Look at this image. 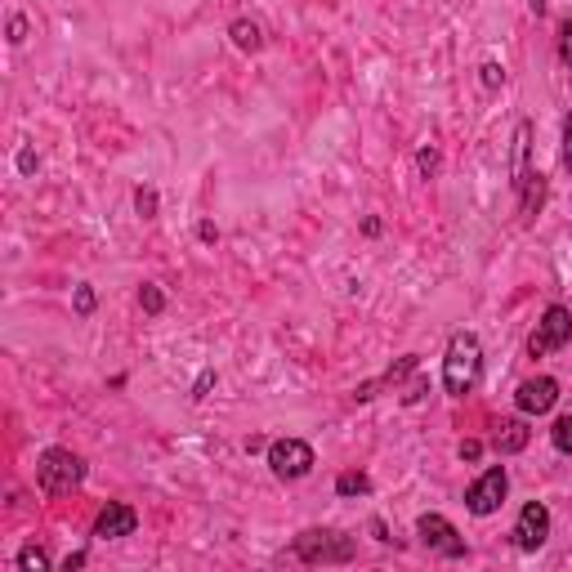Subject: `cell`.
Segmentation results:
<instances>
[{
  "instance_id": "603a6c76",
  "label": "cell",
  "mask_w": 572,
  "mask_h": 572,
  "mask_svg": "<svg viewBox=\"0 0 572 572\" xmlns=\"http://www.w3.org/2000/svg\"><path fill=\"white\" fill-rule=\"evenodd\" d=\"M76 313H81V317L95 313V291H90V286H76Z\"/></svg>"
},
{
  "instance_id": "4fadbf2b",
  "label": "cell",
  "mask_w": 572,
  "mask_h": 572,
  "mask_svg": "<svg viewBox=\"0 0 572 572\" xmlns=\"http://www.w3.org/2000/svg\"><path fill=\"white\" fill-rule=\"evenodd\" d=\"M228 36H233V45H237V50H260V45H264L260 23H246V18H237V23L228 27Z\"/></svg>"
},
{
  "instance_id": "44dd1931",
  "label": "cell",
  "mask_w": 572,
  "mask_h": 572,
  "mask_svg": "<svg viewBox=\"0 0 572 572\" xmlns=\"http://www.w3.org/2000/svg\"><path fill=\"white\" fill-rule=\"evenodd\" d=\"M9 41H14V45H23V41H27V18H23V14H14V18H9Z\"/></svg>"
},
{
  "instance_id": "3957f363",
  "label": "cell",
  "mask_w": 572,
  "mask_h": 572,
  "mask_svg": "<svg viewBox=\"0 0 572 572\" xmlns=\"http://www.w3.org/2000/svg\"><path fill=\"white\" fill-rule=\"evenodd\" d=\"M568 340H572V313L564 309V305H550V309L541 313L537 331L527 336V354H532V358H546V354L564 349Z\"/></svg>"
},
{
  "instance_id": "ac0fdd59",
  "label": "cell",
  "mask_w": 572,
  "mask_h": 572,
  "mask_svg": "<svg viewBox=\"0 0 572 572\" xmlns=\"http://www.w3.org/2000/svg\"><path fill=\"white\" fill-rule=\"evenodd\" d=\"M135 206H139L144 219H153V215H156V193H153V188H139V193H135Z\"/></svg>"
},
{
  "instance_id": "5b68a950",
  "label": "cell",
  "mask_w": 572,
  "mask_h": 572,
  "mask_svg": "<svg viewBox=\"0 0 572 572\" xmlns=\"http://www.w3.org/2000/svg\"><path fill=\"white\" fill-rule=\"evenodd\" d=\"M506 492H510V474H506V466H492L466 492L469 515H497V510H501V501H506Z\"/></svg>"
},
{
  "instance_id": "7402d4cb",
  "label": "cell",
  "mask_w": 572,
  "mask_h": 572,
  "mask_svg": "<svg viewBox=\"0 0 572 572\" xmlns=\"http://www.w3.org/2000/svg\"><path fill=\"white\" fill-rule=\"evenodd\" d=\"M501 81H506V72H501V63H483V85H487V90H497Z\"/></svg>"
},
{
  "instance_id": "6da1fadb",
  "label": "cell",
  "mask_w": 572,
  "mask_h": 572,
  "mask_svg": "<svg viewBox=\"0 0 572 572\" xmlns=\"http://www.w3.org/2000/svg\"><path fill=\"white\" fill-rule=\"evenodd\" d=\"M478 371H483V349H478V336L457 331L452 345H447V358H443V385L447 394L466 398L469 389L478 385Z\"/></svg>"
},
{
  "instance_id": "8fae6325",
  "label": "cell",
  "mask_w": 572,
  "mask_h": 572,
  "mask_svg": "<svg viewBox=\"0 0 572 572\" xmlns=\"http://www.w3.org/2000/svg\"><path fill=\"white\" fill-rule=\"evenodd\" d=\"M492 447L501 452V457H515L527 447V425L523 420H501L497 425V434H492Z\"/></svg>"
},
{
  "instance_id": "d4e9b609",
  "label": "cell",
  "mask_w": 572,
  "mask_h": 572,
  "mask_svg": "<svg viewBox=\"0 0 572 572\" xmlns=\"http://www.w3.org/2000/svg\"><path fill=\"white\" fill-rule=\"evenodd\" d=\"M564 166L572 170V112H568V121H564Z\"/></svg>"
},
{
  "instance_id": "5bb4252c",
  "label": "cell",
  "mask_w": 572,
  "mask_h": 572,
  "mask_svg": "<svg viewBox=\"0 0 572 572\" xmlns=\"http://www.w3.org/2000/svg\"><path fill=\"white\" fill-rule=\"evenodd\" d=\"M519 193H523V215H537V206H541V193H546V179L532 170V175H527V184H523Z\"/></svg>"
},
{
  "instance_id": "ffe728a7",
  "label": "cell",
  "mask_w": 572,
  "mask_h": 572,
  "mask_svg": "<svg viewBox=\"0 0 572 572\" xmlns=\"http://www.w3.org/2000/svg\"><path fill=\"white\" fill-rule=\"evenodd\" d=\"M559 58L572 67V18H564V27H559Z\"/></svg>"
},
{
  "instance_id": "2e32d148",
  "label": "cell",
  "mask_w": 572,
  "mask_h": 572,
  "mask_svg": "<svg viewBox=\"0 0 572 572\" xmlns=\"http://www.w3.org/2000/svg\"><path fill=\"white\" fill-rule=\"evenodd\" d=\"M18 568H23V572H45V568H50V555H45V550H36V546H27V550L18 555Z\"/></svg>"
},
{
  "instance_id": "d6986e66",
  "label": "cell",
  "mask_w": 572,
  "mask_h": 572,
  "mask_svg": "<svg viewBox=\"0 0 572 572\" xmlns=\"http://www.w3.org/2000/svg\"><path fill=\"white\" fill-rule=\"evenodd\" d=\"M139 305H144L148 313H161V305H166V296H161L156 286H144V291H139Z\"/></svg>"
},
{
  "instance_id": "83f0119b",
  "label": "cell",
  "mask_w": 572,
  "mask_h": 572,
  "mask_svg": "<svg viewBox=\"0 0 572 572\" xmlns=\"http://www.w3.org/2000/svg\"><path fill=\"white\" fill-rule=\"evenodd\" d=\"M210 380H215V376H210V371H206V376H202V380H197V389H193V398H206V389H210Z\"/></svg>"
},
{
  "instance_id": "8992f818",
  "label": "cell",
  "mask_w": 572,
  "mask_h": 572,
  "mask_svg": "<svg viewBox=\"0 0 572 572\" xmlns=\"http://www.w3.org/2000/svg\"><path fill=\"white\" fill-rule=\"evenodd\" d=\"M268 466H273L277 478H305L313 469V447L300 443V438H277L268 447Z\"/></svg>"
},
{
  "instance_id": "7a4b0ae2",
  "label": "cell",
  "mask_w": 572,
  "mask_h": 572,
  "mask_svg": "<svg viewBox=\"0 0 572 572\" xmlns=\"http://www.w3.org/2000/svg\"><path fill=\"white\" fill-rule=\"evenodd\" d=\"M81 478H85V461H81L76 452H67V447L41 452V461H36V483H41L45 497H67L72 487H81Z\"/></svg>"
},
{
  "instance_id": "cb8c5ba5",
  "label": "cell",
  "mask_w": 572,
  "mask_h": 572,
  "mask_svg": "<svg viewBox=\"0 0 572 572\" xmlns=\"http://www.w3.org/2000/svg\"><path fill=\"white\" fill-rule=\"evenodd\" d=\"M416 166H420V175H434V170H438V153H434V148H425V153L416 156Z\"/></svg>"
},
{
  "instance_id": "f1b7e54d",
  "label": "cell",
  "mask_w": 572,
  "mask_h": 572,
  "mask_svg": "<svg viewBox=\"0 0 572 572\" xmlns=\"http://www.w3.org/2000/svg\"><path fill=\"white\" fill-rule=\"evenodd\" d=\"M527 5H532V9H537V14H541V9H546V0H527Z\"/></svg>"
},
{
  "instance_id": "484cf974",
  "label": "cell",
  "mask_w": 572,
  "mask_h": 572,
  "mask_svg": "<svg viewBox=\"0 0 572 572\" xmlns=\"http://www.w3.org/2000/svg\"><path fill=\"white\" fill-rule=\"evenodd\" d=\"M18 170H23V175H32V170H36V153H32V148H23V153H18Z\"/></svg>"
},
{
  "instance_id": "52a82bcc",
  "label": "cell",
  "mask_w": 572,
  "mask_h": 572,
  "mask_svg": "<svg viewBox=\"0 0 572 572\" xmlns=\"http://www.w3.org/2000/svg\"><path fill=\"white\" fill-rule=\"evenodd\" d=\"M416 532H420V541H425L429 550H438V555H447V559H461V555H466V541H461V532L443 519V515H420Z\"/></svg>"
},
{
  "instance_id": "9c48e42d",
  "label": "cell",
  "mask_w": 572,
  "mask_h": 572,
  "mask_svg": "<svg viewBox=\"0 0 572 572\" xmlns=\"http://www.w3.org/2000/svg\"><path fill=\"white\" fill-rule=\"evenodd\" d=\"M515 403H519L523 416L550 412V407L559 403V380H555V376H532V380H523L519 394H515Z\"/></svg>"
},
{
  "instance_id": "4316f807",
  "label": "cell",
  "mask_w": 572,
  "mask_h": 572,
  "mask_svg": "<svg viewBox=\"0 0 572 572\" xmlns=\"http://www.w3.org/2000/svg\"><path fill=\"white\" fill-rule=\"evenodd\" d=\"M478 452H483V443H474V438L461 443V461H478Z\"/></svg>"
},
{
  "instance_id": "30bf717a",
  "label": "cell",
  "mask_w": 572,
  "mask_h": 572,
  "mask_svg": "<svg viewBox=\"0 0 572 572\" xmlns=\"http://www.w3.org/2000/svg\"><path fill=\"white\" fill-rule=\"evenodd\" d=\"M139 527V515L130 510V506H121V501H112L104 515L95 519V537L99 541H116V537H130Z\"/></svg>"
},
{
  "instance_id": "e0dca14e",
  "label": "cell",
  "mask_w": 572,
  "mask_h": 572,
  "mask_svg": "<svg viewBox=\"0 0 572 572\" xmlns=\"http://www.w3.org/2000/svg\"><path fill=\"white\" fill-rule=\"evenodd\" d=\"M550 438H555V447H559L564 457H572V416H559V420H555Z\"/></svg>"
},
{
  "instance_id": "9a60e30c",
  "label": "cell",
  "mask_w": 572,
  "mask_h": 572,
  "mask_svg": "<svg viewBox=\"0 0 572 572\" xmlns=\"http://www.w3.org/2000/svg\"><path fill=\"white\" fill-rule=\"evenodd\" d=\"M336 492H340V497H363V492H371V483H366V474H340V478H336Z\"/></svg>"
},
{
  "instance_id": "277c9868",
  "label": "cell",
  "mask_w": 572,
  "mask_h": 572,
  "mask_svg": "<svg viewBox=\"0 0 572 572\" xmlns=\"http://www.w3.org/2000/svg\"><path fill=\"white\" fill-rule=\"evenodd\" d=\"M354 555V537L345 532H305L296 541V559L305 564H331V559H349Z\"/></svg>"
},
{
  "instance_id": "7c38bea8",
  "label": "cell",
  "mask_w": 572,
  "mask_h": 572,
  "mask_svg": "<svg viewBox=\"0 0 572 572\" xmlns=\"http://www.w3.org/2000/svg\"><path fill=\"white\" fill-rule=\"evenodd\" d=\"M527 139H532V125L519 121V125H515V166H510V184H515V188H523L527 175H532V170H527Z\"/></svg>"
},
{
  "instance_id": "ba28073f",
  "label": "cell",
  "mask_w": 572,
  "mask_h": 572,
  "mask_svg": "<svg viewBox=\"0 0 572 572\" xmlns=\"http://www.w3.org/2000/svg\"><path fill=\"white\" fill-rule=\"evenodd\" d=\"M550 537V510L541 501H527L519 510V523H515V546L519 550H541Z\"/></svg>"
}]
</instances>
